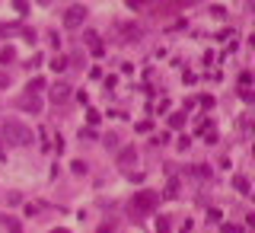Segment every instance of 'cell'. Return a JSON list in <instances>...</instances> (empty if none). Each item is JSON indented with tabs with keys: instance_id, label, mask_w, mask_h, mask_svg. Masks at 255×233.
I'll use <instances>...</instances> for the list:
<instances>
[{
	"instance_id": "9a60e30c",
	"label": "cell",
	"mask_w": 255,
	"mask_h": 233,
	"mask_svg": "<svg viewBox=\"0 0 255 233\" xmlns=\"http://www.w3.org/2000/svg\"><path fill=\"white\" fill-rule=\"evenodd\" d=\"M185 125V112H172L169 115V128H182Z\"/></svg>"
},
{
	"instance_id": "e0dca14e",
	"label": "cell",
	"mask_w": 255,
	"mask_h": 233,
	"mask_svg": "<svg viewBox=\"0 0 255 233\" xmlns=\"http://www.w3.org/2000/svg\"><path fill=\"white\" fill-rule=\"evenodd\" d=\"M207 13H211V16H214V19H223V16H226V10H223V6H220V3H214V6H207Z\"/></svg>"
},
{
	"instance_id": "d590c367",
	"label": "cell",
	"mask_w": 255,
	"mask_h": 233,
	"mask_svg": "<svg viewBox=\"0 0 255 233\" xmlns=\"http://www.w3.org/2000/svg\"><path fill=\"white\" fill-rule=\"evenodd\" d=\"M125 176H128V179H131V182H144V173H131V169H128Z\"/></svg>"
},
{
	"instance_id": "f35d334b",
	"label": "cell",
	"mask_w": 255,
	"mask_h": 233,
	"mask_svg": "<svg viewBox=\"0 0 255 233\" xmlns=\"http://www.w3.org/2000/svg\"><path fill=\"white\" fill-rule=\"evenodd\" d=\"M128 6H134V10H140V6H147V0H125Z\"/></svg>"
},
{
	"instance_id": "f1b7e54d",
	"label": "cell",
	"mask_w": 255,
	"mask_h": 233,
	"mask_svg": "<svg viewBox=\"0 0 255 233\" xmlns=\"http://www.w3.org/2000/svg\"><path fill=\"white\" fill-rule=\"evenodd\" d=\"M134 128H137L140 134H147V131H150V128H153V121H137V125H134Z\"/></svg>"
},
{
	"instance_id": "30bf717a",
	"label": "cell",
	"mask_w": 255,
	"mask_h": 233,
	"mask_svg": "<svg viewBox=\"0 0 255 233\" xmlns=\"http://www.w3.org/2000/svg\"><path fill=\"white\" fill-rule=\"evenodd\" d=\"M51 71H55V74L67 71V58H64V54H55V58H51Z\"/></svg>"
},
{
	"instance_id": "ba28073f",
	"label": "cell",
	"mask_w": 255,
	"mask_h": 233,
	"mask_svg": "<svg viewBox=\"0 0 255 233\" xmlns=\"http://www.w3.org/2000/svg\"><path fill=\"white\" fill-rule=\"evenodd\" d=\"M233 189H236L239 195H252V182L246 179V176H233Z\"/></svg>"
},
{
	"instance_id": "277c9868",
	"label": "cell",
	"mask_w": 255,
	"mask_h": 233,
	"mask_svg": "<svg viewBox=\"0 0 255 233\" xmlns=\"http://www.w3.org/2000/svg\"><path fill=\"white\" fill-rule=\"evenodd\" d=\"M48 99L55 102V106H64V102H70V99H73V86L61 80V83H55V86L48 90Z\"/></svg>"
},
{
	"instance_id": "4dcf8cb0",
	"label": "cell",
	"mask_w": 255,
	"mask_h": 233,
	"mask_svg": "<svg viewBox=\"0 0 255 233\" xmlns=\"http://www.w3.org/2000/svg\"><path fill=\"white\" fill-rule=\"evenodd\" d=\"M51 144H55V154H61V150H64V138H61V134H55V141H51Z\"/></svg>"
},
{
	"instance_id": "8992f818",
	"label": "cell",
	"mask_w": 255,
	"mask_h": 233,
	"mask_svg": "<svg viewBox=\"0 0 255 233\" xmlns=\"http://www.w3.org/2000/svg\"><path fill=\"white\" fill-rule=\"evenodd\" d=\"M179 192H182V179H179V176H169V182H166V189H163V195L159 198H179Z\"/></svg>"
},
{
	"instance_id": "5b68a950",
	"label": "cell",
	"mask_w": 255,
	"mask_h": 233,
	"mask_svg": "<svg viewBox=\"0 0 255 233\" xmlns=\"http://www.w3.org/2000/svg\"><path fill=\"white\" fill-rule=\"evenodd\" d=\"M16 106L23 109V112H32V115H38V112H42V99H38L35 93H29V96H19V99H16Z\"/></svg>"
},
{
	"instance_id": "d4e9b609",
	"label": "cell",
	"mask_w": 255,
	"mask_h": 233,
	"mask_svg": "<svg viewBox=\"0 0 255 233\" xmlns=\"http://www.w3.org/2000/svg\"><path fill=\"white\" fill-rule=\"evenodd\" d=\"M176 147H179V150H189V147H191V138H185V134H182V138L176 141Z\"/></svg>"
},
{
	"instance_id": "9c48e42d",
	"label": "cell",
	"mask_w": 255,
	"mask_h": 233,
	"mask_svg": "<svg viewBox=\"0 0 255 233\" xmlns=\"http://www.w3.org/2000/svg\"><path fill=\"white\" fill-rule=\"evenodd\" d=\"M191 176L198 182H211V169H207V166H191Z\"/></svg>"
},
{
	"instance_id": "ab89813d",
	"label": "cell",
	"mask_w": 255,
	"mask_h": 233,
	"mask_svg": "<svg viewBox=\"0 0 255 233\" xmlns=\"http://www.w3.org/2000/svg\"><path fill=\"white\" fill-rule=\"evenodd\" d=\"M96 233H115V227H112V224H105V227H99Z\"/></svg>"
},
{
	"instance_id": "8d00e7d4",
	"label": "cell",
	"mask_w": 255,
	"mask_h": 233,
	"mask_svg": "<svg viewBox=\"0 0 255 233\" xmlns=\"http://www.w3.org/2000/svg\"><path fill=\"white\" fill-rule=\"evenodd\" d=\"M153 144H169V131H163V134H157V138H153Z\"/></svg>"
},
{
	"instance_id": "484cf974",
	"label": "cell",
	"mask_w": 255,
	"mask_h": 233,
	"mask_svg": "<svg viewBox=\"0 0 255 233\" xmlns=\"http://www.w3.org/2000/svg\"><path fill=\"white\" fill-rule=\"evenodd\" d=\"M6 204H13V208H16V204H23V198H19V192H13V195H6Z\"/></svg>"
},
{
	"instance_id": "ac0fdd59",
	"label": "cell",
	"mask_w": 255,
	"mask_h": 233,
	"mask_svg": "<svg viewBox=\"0 0 255 233\" xmlns=\"http://www.w3.org/2000/svg\"><path fill=\"white\" fill-rule=\"evenodd\" d=\"M83 42L90 45V48H93V45H99V32H93V29H90V32H83Z\"/></svg>"
},
{
	"instance_id": "836d02e7",
	"label": "cell",
	"mask_w": 255,
	"mask_h": 233,
	"mask_svg": "<svg viewBox=\"0 0 255 233\" xmlns=\"http://www.w3.org/2000/svg\"><path fill=\"white\" fill-rule=\"evenodd\" d=\"M19 32H23V39H26V42H29V45L35 42V32H32V29H19Z\"/></svg>"
},
{
	"instance_id": "7a4b0ae2",
	"label": "cell",
	"mask_w": 255,
	"mask_h": 233,
	"mask_svg": "<svg viewBox=\"0 0 255 233\" xmlns=\"http://www.w3.org/2000/svg\"><path fill=\"white\" fill-rule=\"evenodd\" d=\"M157 201H159L157 192H137V195H131L128 211H131V214H137V217H144V214H150V211L157 208Z\"/></svg>"
},
{
	"instance_id": "4fadbf2b",
	"label": "cell",
	"mask_w": 255,
	"mask_h": 233,
	"mask_svg": "<svg viewBox=\"0 0 255 233\" xmlns=\"http://www.w3.org/2000/svg\"><path fill=\"white\" fill-rule=\"evenodd\" d=\"M45 86H48V83H45V77H32L29 86H26V93H38V90H45Z\"/></svg>"
},
{
	"instance_id": "ffe728a7",
	"label": "cell",
	"mask_w": 255,
	"mask_h": 233,
	"mask_svg": "<svg viewBox=\"0 0 255 233\" xmlns=\"http://www.w3.org/2000/svg\"><path fill=\"white\" fill-rule=\"evenodd\" d=\"M157 233H169V217H157Z\"/></svg>"
},
{
	"instance_id": "74e56055",
	"label": "cell",
	"mask_w": 255,
	"mask_h": 233,
	"mask_svg": "<svg viewBox=\"0 0 255 233\" xmlns=\"http://www.w3.org/2000/svg\"><path fill=\"white\" fill-rule=\"evenodd\" d=\"M157 112H169V99H159L157 102Z\"/></svg>"
},
{
	"instance_id": "e575fe53",
	"label": "cell",
	"mask_w": 255,
	"mask_h": 233,
	"mask_svg": "<svg viewBox=\"0 0 255 233\" xmlns=\"http://www.w3.org/2000/svg\"><path fill=\"white\" fill-rule=\"evenodd\" d=\"M198 102H201V106H204V109H214V96H201Z\"/></svg>"
},
{
	"instance_id": "4316f807",
	"label": "cell",
	"mask_w": 255,
	"mask_h": 233,
	"mask_svg": "<svg viewBox=\"0 0 255 233\" xmlns=\"http://www.w3.org/2000/svg\"><path fill=\"white\" fill-rule=\"evenodd\" d=\"M13 32H19V26H0V36H13Z\"/></svg>"
},
{
	"instance_id": "d6a6232c",
	"label": "cell",
	"mask_w": 255,
	"mask_h": 233,
	"mask_svg": "<svg viewBox=\"0 0 255 233\" xmlns=\"http://www.w3.org/2000/svg\"><path fill=\"white\" fill-rule=\"evenodd\" d=\"M6 86H10V74L0 71V90H6Z\"/></svg>"
},
{
	"instance_id": "60d3db41",
	"label": "cell",
	"mask_w": 255,
	"mask_h": 233,
	"mask_svg": "<svg viewBox=\"0 0 255 233\" xmlns=\"http://www.w3.org/2000/svg\"><path fill=\"white\" fill-rule=\"evenodd\" d=\"M223 233H243V227H230V224H226V227H223Z\"/></svg>"
},
{
	"instance_id": "83f0119b",
	"label": "cell",
	"mask_w": 255,
	"mask_h": 233,
	"mask_svg": "<svg viewBox=\"0 0 255 233\" xmlns=\"http://www.w3.org/2000/svg\"><path fill=\"white\" fill-rule=\"evenodd\" d=\"M249 83H252V74L243 71V74H239V86H249Z\"/></svg>"
},
{
	"instance_id": "44dd1931",
	"label": "cell",
	"mask_w": 255,
	"mask_h": 233,
	"mask_svg": "<svg viewBox=\"0 0 255 233\" xmlns=\"http://www.w3.org/2000/svg\"><path fill=\"white\" fill-rule=\"evenodd\" d=\"M102 144H105L109 150H115V147H118V138H115V134H105V138H102Z\"/></svg>"
},
{
	"instance_id": "f546056e",
	"label": "cell",
	"mask_w": 255,
	"mask_h": 233,
	"mask_svg": "<svg viewBox=\"0 0 255 233\" xmlns=\"http://www.w3.org/2000/svg\"><path fill=\"white\" fill-rule=\"evenodd\" d=\"M220 217H223V214H220V211H217V208H211V211H207V221H211V224H217V221H220Z\"/></svg>"
},
{
	"instance_id": "7bdbcfd3",
	"label": "cell",
	"mask_w": 255,
	"mask_h": 233,
	"mask_svg": "<svg viewBox=\"0 0 255 233\" xmlns=\"http://www.w3.org/2000/svg\"><path fill=\"white\" fill-rule=\"evenodd\" d=\"M35 3H42V6H51V0H35Z\"/></svg>"
},
{
	"instance_id": "ee69618b",
	"label": "cell",
	"mask_w": 255,
	"mask_h": 233,
	"mask_svg": "<svg viewBox=\"0 0 255 233\" xmlns=\"http://www.w3.org/2000/svg\"><path fill=\"white\" fill-rule=\"evenodd\" d=\"M0 160H6V156H3V147H0Z\"/></svg>"
},
{
	"instance_id": "3957f363",
	"label": "cell",
	"mask_w": 255,
	"mask_h": 233,
	"mask_svg": "<svg viewBox=\"0 0 255 233\" xmlns=\"http://www.w3.org/2000/svg\"><path fill=\"white\" fill-rule=\"evenodd\" d=\"M83 23H86V6H80V3L67 6V13H64V29H80Z\"/></svg>"
},
{
	"instance_id": "603a6c76",
	"label": "cell",
	"mask_w": 255,
	"mask_h": 233,
	"mask_svg": "<svg viewBox=\"0 0 255 233\" xmlns=\"http://www.w3.org/2000/svg\"><path fill=\"white\" fill-rule=\"evenodd\" d=\"M48 42H51V45H55V51H58V48H61V36H58V32H55V29H51V32H48Z\"/></svg>"
},
{
	"instance_id": "cb8c5ba5",
	"label": "cell",
	"mask_w": 255,
	"mask_h": 233,
	"mask_svg": "<svg viewBox=\"0 0 255 233\" xmlns=\"http://www.w3.org/2000/svg\"><path fill=\"white\" fill-rule=\"evenodd\" d=\"M239 99H243V102H252V86H243V90H239Z\"/></svg>"
},
{
	"instance_id": "1f68e13d",
	"label": "cell",
	"mask_w": 255,
	"mask_h": 233,
	"mask_svg": "<svg viewBox=\"0 0 255 233\" xmlns=\"http://www.w3.org/2000/svg\"><path fill=\"white\" fill-rule=\"evenodd\" d=\"M6 230H10V233H23V224H19V221H10V224H6Z\"/></svg>"
},
{
	"instance_id": "52a82bcc",
	"label": "cell",
	"mask_w": 255,
	"mask_h": 233,
	"mask_svg": "<svg viewBox=\"0 0 255 233\" xmlns=\"http://www.w3.org/2000/svg\"><path fill=\"white\" fill-rule=\"evenodd\" d=\"M134 160H137V150L134 147H125L122 154H118V166H134Z\"/></svg>"
},
{
	"instance_id": "7c38bea8",
	"label": "cell",
	"mask_w": 255,
	"mask_h": 233,
	"mask_svg": "<svg viewBox=\"0 0 255 233\" xmlns=\"http://www.w3.org/2000/svg\"><path fill=\"white\" fill-rule=\"evenodd\" d=\"M70 173H73V176H77V179H80V176H86V173H90V166H86L83 160H73V163H70Z\"/></svg>"
},
{
	"instance_id": "5bb4252c",
	"label": "cell",
	"mask_w": 255,
	"mask_h": 233,
	"mask_svg": "<svg viewBox=\"0 0 255 233\" xmlns=\"http://www.w3.org/2000/svg\"><path fill=\"white\" fill-rule=\"evenodd\" d=\"M122 36H125V42H131V39H140V29L137 26H122Z\"/></svg>"
},
{
	"instance_id": "7402d4cb",
	"label": "cell",
	"mask_w": 255,
	"mask_h": 233,
	"mask_svg": "<svg viewBox=\"0 0 255 233\" xmlns=\"http://www.w3.org/2000/svg\"><path fill=\"white\" fill-rule=\"evenodd\" d=\"M80 138H83V141H96V131H93V128H80Z\"/></svg>"
},
{
	"instance_id": "2e32d148",
	"label": "cell",
	"mask_w": 255,
	"mask_h": 233,
	"mask_svg": "<svg viewBox=\"0 0 255 233\" xmlns=\"http://www.w3.org/2000/svg\"><path fill=\"white\" fill-rule=\"evenodd\" d=\"M13 10H16L19 16H26V13H29V0H13Z\"/></svg>"
},
{
	"instance_id": "6da1fadb",
	"label": "cell",
	"mask_w": 255,
	"mask_h": 233,
	"mask_svg": "<svg viewBox=\"0 0 255 233\" xmlns=\"http://www.w3.org/2000/svg\"><path fill=\"white\" fill-rule=\"evenodd\" d=\"M0 138H3V144H13V147H29L32 141H35V134H32L29 125H23V121H3L0 125Z\"/></svg>"
},
{
	"instance_id": "b9f144b4",
	"label": "cell",
	"mask_w": 255,
	"mask_h": 233,
	"mask_svg": "<svg viewBox=\"0 0 255 233\" xmlns=\"http://www.w3.org/2000/svg\"><path fill=\"white\" fill-rule=\"evenodd\" d=\"M51 233H70V230H67V227H58V230H51Z\"/></svg>"
},
{
	"instance_id": "d6986e66",
	"label": "cell",
	"mask_w": 255,
	"mask_h": 233,
	"mask_svg": "<svg viewBox=\"0 0 255 233\" xmlns=\"http://www.w3.org/2000/svg\"><path fill=\"white\" fill-rule=\"evenodd\" d=\"M86 121H90V125H99V121H102V115H99V109H90V112H86Z\"/></svg>"
},
{
	"instance_id": "8fae6325",
	"label": "cell",
	"mask_w": 255,
	"mask_h": 233,
	"mask_svg": "<svg viewBox=\"0 0 255 233\" xmlns=\"http://www.w3.org/2000/svg\"><path fill=\"white\" fill-rule=\"evenodd\" d=\"M13 58H16V51H13V45H3V48H0V67H3V64H10Z\"/></svg>"
}]
</instances>
